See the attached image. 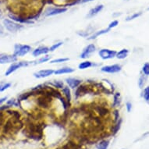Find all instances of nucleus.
<instances>
[{"instance_id":"1","label":"nucleus","mask_w":149,"mask_h":149,"mask_svg":"<svg viewBox=\"0 0 149 149\" xmlns=\"http://www.w3.org/2000/svg\"><path fill=\"white\" fill-rule=\"evenodd\" d=\"M3 25L6 31L11 32V33L20 31L21 30L24 28V26L23 24L16 22L14 20H10V19H4L3 21Z\"/></svg>"},{"instance_id":"2","label":"nucleus","mask_w":149,"mask_h":149,"mask_svg":"<svg viewBox=\"0 0 149 149\" xmlns=\"http://www.w3.org/2000/svg\"><path fill=\"white\" fill-rule=\"evenodd\" d=\"M31 51V47L27 45L16 44L14 45V50H13V55L15 56L23 57L25 55H27Z\"/></svg>"},{"instance_id":"3","label":"nucleus","mask_w":149,"mask_h":149,"mask_svg":"<svg viewBox=\"0 0 149 149\" xmlns=\"http://www.w3.org/2000/svg\"><path fill=\"white\" fill-rule=\"evenodd\" d=\"M30 65H31V63L27 61L14 62V63L10 64V66L7 68L6 71L5 72V76H10V74L14 73L15 71H17V70L22 68V67H27Z\"/></svg>"},{"instance_id":"4","label":"nucleus","mask_w":149,"mask_h":149,"mask_svg":"<svg viewBox=\"0 0 149 149\" xmlns=\"http://www.w3.org/2000/svg\"><path fill=\"white\" fill-rule=\"evenodd\" d=\"M67 11V8L66 7H49L45 10V17H52L56 15L61 14Z\"/></svg>"},{"instance_id":"5","label":"nucleus","mask_w":149,"mask_h":149,"mask_svg":"<svg viewBox=\"0 0 149 149\" xmlns=\"http://www.w3.org/2000/svg\"><path fill=\"white\" fill-rule=\"evenodd\" d=\"M98 55L102 59L107 60V59H112L115 58L116 52L109 49H102L98 51Z\"/></svg>"},{"instance_id":"6","label":"nucleus","mask_w":149,"mask_h":149,"mask_svg":"<svg viewBox=\"0 0 149 149\" xmlns=\"http://www.w3.org/2000/svg\"><path fill=\"white\" fill-rule=\"evenodd\" d=\"M96 51V46L94 44H90L87 45V46L83 49V51L80 55V58L81 59H88L92 55L94 52Z\"/></svg>"},{"instance_id":"7","label":"nucleus","mask_w":149,"mask_h":149,"mask_svg":"<svg viewBox=\"0 0 149 149\" xmlns=\"http://www.w3.org/2000/svg\"><path fill=\"white\" fill-rule=\"evenodd\" d=\"M122 70V66L120 64H113L104 66L101 68V71L105 73H116L120 72Z\"/></svg>"},{"instance_id":"8","label":"nucleus","mask_w":149,"mask_h":149,"mask_svg":"<svg viewBox=\"0 0 149 149\" xmlns=\"http://www.w3.org/2000/svg\"><path fill=\"white\" fill-rule=\"evenodd\" d=\"M17 61V57L14 55H9V54L2 53L0 54V64L13 63Z\"/></svg>"},{"instance_id":"9","label":"nucleus","mask_w":149,"mask_h":149,"mask_svg":"<svg viewBox=\"0 0 149 149\" xmlns=\"http://www.w3.org/2000/svg\"><path fill=\"white\" fill-rule=\"evenodd\" d=\"M9 17L10 19H11L12 20H14L16 22L19 23V24H33V21L31 20H29L28 18H25V17H20V16H18V15L13 14V13H9Z\"/></svg>"},{"instance_id":"10","label":"nucleus","mask_w":149,"mask_h":149,"mask_svg":"<svg viewBox=\"0 0 149 149\" xmlns=\"http://www.w3.org/2000/svg\"><path fill=\"white\" fill-rule=\"evenodd\" d=\"M53 70L52 69H46V70H42L38 71L34 73V77L36 78H45L48 77H50L51 75L54 74Z\"/></svg>"},{"instance_id":"11","label":"nucleus","mask_w":149,"mask_h":149,"mask_svg":"<svg viewBox=\"0 0 149 149\" xmlns=\"http://www.w3.org/2000/svg\"><path fill=\"white\" fill-rule=\"evenodd\" d=\"M49 52V48L44 45L39 46L34 49L32 52V56L34 57H38L42 55H47Z\"/></svg>"},{"instance_id":"12","label":"nucleus","mask_w":149,"mask_h":149,"mask_svg":"<svg viewBox=\"0 0 149 149\" xmlns=\"http://www.w3.org/2000/svg\"><path fill=\"white\" fill-rule=\"evenodd\" d=\"M65 81H66V83L67 84L69 88H72V89H75V88H78L82 83L81 80L74 78V77H68V78H66Z\"/></svg>"},{"instance_id":"13","label":"nucleus","mask_w":149,"mask_h":149,"mask_svg":"<svg viewBox=\"0 0 149 149\" xmlns=\"http://www.w3.org/2000/svg\"><path fill=\"white\" fill-rule=\"evenodd\" d=\"M103 8H104V6H103L102 4L96 6H95V7L92 8V9H91V10H89V12L88 13V14H87L86 17L88 18V19H90V18H92V17H95L96 15H98V13L103 10Z\"/></svg>"},{"instance_id":"14","label":"nucleus","mask_w":149,"mask_h":149,"mask_svg":"<svg viewBox=\"0 0 149 149\" xmlns=\"http://www.w3.org/2000/svg\"><path fill=\"white\" fill-rule=\"evenodd\" d=\"M74 70H75V69L72 68V67L65 66V67H62V68L58 69L54 71V74L62 75V74H66V73H72L74 72Z\"/></svg>"},{"instance_id":"15","label":"nucleus","mask_w":149,"mask_h":149,"mask_svg":"<svg viewBox=\"0 0 149 149\" xmlns=\"http://www.w3.org/2000/svg\"><path fill=\"white\" fill-rule=\"evenodd\" d=\"M110 29L109 28H105V29H102L99 30V31H95L92 34H91L90 36L88 38V40H95L97 38H98L101 35H102V34H105L108 32H109Z\"/></svg>"},{"instance_id":"16","label":"nucleus","mask_w":149,"mask_h":149,"mask_svg":"<svg viewBox=\"0 0 149 149\" xmlns=\"http://www.w3.org/2000/svg\"><path fill=\"white\" fill-rule=\"evenodd\" d=\"M62 93L66 98V102L70 103L72 100V96H71V91L70 89L68 86H64L63 88H62Z\"/></svg>"},{"instance_id":"17","label":"nucleus","mask_w":149,"mask_h":149,"mask_svg":"<svg viewBox=\"0 0 149 149\" xmlns=\"http://www.w3.org/2000/svg\"><path fill=\"white\" fill-rule=\"evenodd\" d=\"M49 60H51V56H49V55H45V56L41 57L34 61H31L30 63H31V65H38V64H42L46 62H49Z\"/></svg>"},{"instance_id":"18","label":"nucleus","mask_w":149,"mask_h":149,"mask_svg":"<svg viewBox=\"0 0 149 149\" xmlns=\"http://www.w3.org/2000/svg\"><path fill=\"white\" fill-rule=\"evenodd\" d=\"M128 54H129V50L127 49H123L120 51L116 52V57L118 59H124L128 56Z\"/></svg>"},{"instance_id":"19","label":"nucleus","mask_w":149,"mask_h":149,"mask_svg":"<svg viewBox=\"0 0 149 149\" xmlns=\"http://www.w3.org/2000/svg\"><path fill=\"white\" fill-rule=\"evenodd\" d=\"M94 66H97L95 64V63H92V62L88 61V60H85V61L81 62V63L78 65V68L80 70H85V69L90 68V67H92Z\"/></svg>"},{"instance_id":"20","label":"nucleus","mask_w":149,"mask_h":149,"mask_svg":"<svg viewBox=\"0 0 149 149\" xmlns=\"http://www.w3.org/2000/svg\"><path fill=\"white\" fill-rule=\"evenodd\" d=\"M121 102H122V98H121V96H120V93H115L114 95H113V107H119L120 104H121Z\"/></svg>"},{"instance_id":"21","label":"nucleus","mask_w":149,"mask_h":149,"mask_svg":"<svg viewBox=\"0 0 149 149\" xmlns=\"http://www.w3.org/2000/svg\"><path fill=\"white\" fill-rule=\"evenodd\" d=\"M96 112L98 113V114L100 116H105L109 115V111L108 110V109L105 106H97L96 108Z\"/></svg>"},{"instance_id":"22","label":"nucleus","mask_w":149,"mask_h":149,"mask_svg":"<svg viewBox=\"0 0 149 149\" xmlns=\"http://www.w3.org/2000/svg\"><path fill=\"white\" fill-rule=\"evenodd\" d=\"M109 145V140H102V141H100L98 142V144H96V148L107 149Z\"/></svg>"},{"instance_id":"23","label":"nucleus","mask_w":149,"mask_h":149,"mask_svg":"<svg viewBox=\"0 0 149 149\" xmlns=\"http://www.w3.org/2000/svg\"><path fill=\"white\" fill-rule=\"evenodd\" d=\"M121 123H122V120L119 119L116 121V123L115 125H113V129H112V132H113V134H116L119 131V130H120V127H121Z\"/></svg>"},{"instance_id":"24","label":"nucleus","mask_w":149,"mask_h":149,"mask_svg":"<svg viewBox=\"0 0 149 149\" xmlns=\"http://www.w3.org/2000/svg\"><path fill=\"white\" fill-rule=\"evenodd\" d=\"M142 97L147 103H149V86H147L142 92Z\"/></svg>"},{"instance_id":"25","label":"nucleus","mask_w":149,"mask_h":149,"mask_svg":"<svg viewBox=\"0 0 149 149\" xmlns=\"http://www.w3.org/2000/svg\"><path fill=\"white\" fill-rule=\"evenodd\" d=\"M146 81L147 76H145L144 74L141 75V77H139V80H138V86H139L140 88H144V86L145 85V83H146Z\"/></svg>"},{"instance_id":"26","label":"nucleus","mask_w":149,"mask_h":149,"mask_svg":"<svg viewBox=\"0 0 149 149\" xmlns=\"http://www.w3.org/2000/svg\"><path fill=\"white\" fill-rule=\"evenodd\" d=\"M32 94L33 93H24V94H22V95H20V96H19V98H18V102H23V101H26L27 100L28 98L31 97V96L32 95Z\"/></svg>"},{"instance_id":"27","label":"nucleus","mask_w":149,"mask_h":149,"mask_svg":"<svg viewBox=\"0 0 149 149\" xmlns=\"http://www.w3.org/2000/svg\"><path fill=\"white\" fill-rule=\"evenodd\" d=\"M69 60H70L69 58H59V59H54L49 60V63H65V62L69 61Z\"/></svg>"},{"instance_id":"28","label":"nucleus","mask_w":149,"mask_h":149,"mask_svg":"<svg viewBox=\"0 0 149 149\" xmlns=\"http://www.w3.org/2000/svg\"><path fill=\"white\" fill-rule=\"evenodd\" d=\"M142 15V12H138V13H135L134 14L130 15L129 17H127L126 18V21H130V20H134V19H137V17H141Z\"/></svg>"},{"instance_id":"29","label":"nucleus","mask_w":149,"mask_h":149,"mask_svg":"<svg viewBox=\"0 0 149 149\" xmlns=\"http://www.w3.org/2000/svg\"><path fill=\"white\" fill-rule=\"evenodd\" d=\"M6 105L9 106V107H12V106H17V105H20V102L17 101L15 98H10V100L7 101L6 102Z\"/></svg>"},{"instance_id":"30","label":"nucleus","mask_w":149,"mask_h":149,"mask_svg":"<svg viewBox=\"0 0 149 149\" xmlns=\"http://www.w3.org/2000/svg\"><path fill=\"white\" fill-rule=\"evenodd\" d=\"M11 86V83H5V82H0V92H3L4 91H6V89H8L9 88H10Z\"/></svg>"},{"instance_id":"31","label":"nucleus","mask_w":149,"mask_h":149,"mask_svg":"<svg viewBox=\"0 0 149 149\" xmlns=\"http://www.w3.org/2000/svg\"><path fill=\"white\" fill-rule=\"evenodd\" d=\"M63 45V42H59L56 43V44H53L49 48V52H54L55 50H56L57 49H59V47L62 46Z\"/></svg>"},{"instance_id":"32","label":"nucleus","mask_w":149,"mask_h":149,"mask_svg":"<svg viewBox=\"0 0 149 149\" xmlns=\"http://www.w3.org/2000/svg\"><path fill=\"white\" fill-rule=\"evenodd\" d=\"M142 72L145 76H149V63H145L142 66Z\"/></svg>"},{"instance_id":"33","label":"nucleus","mask_w":149,"mask_h":149,"mask_svg":"<svg viewBox=\"0 0 149 149\" xmlns=\"http://www.w3.org/2000/svg\"><path fill=\"white\" fill-rule=\"evenodd\" d=\"M52 84L53 85L54 88H63L64 87L63 85V81H53Z\"/></svg>"},{"instance_id":"34","label":"nucleus","mask_w":149,"mask_h":149,"mask_svg":"<svg viewBox=\"0 0 149 149\" xmlns=\"http://www.w3.org/2000/svg\"><path fill=\"white\" fill-rule=\"evenodd\" d=\"M118 24H119V21H118L117 20H113V21H112V22L110 23L109 24V26H108V28L111 30L112 28H114V27H116Z\"/></svg>"},{"instance_id":"35","label":"nucleus","mask_w":149,"mask_h":149,"mask_svg":"<svg viewBox=\"0 0 149 149\" xmlns=\"http://www.w3.org/2000/svg\"><path fill=\"white\" fill-rule=\"evenodd\" d=\"M126 108H127V110L128 113L131 112V109H132V104H131V102H127V103H126Z\"/></svg>"},{"instance_id":"36","label":"nucleus","mask_w":149,"mask_h":149,"mask_svg":"<svg viewBox=\"0 0 149 149\" xmlns=\"http://www.w3.org/2000/svg\"><path fill=\"white\" fill-rule=\"evenodd\" d=\"M6 100H7V96H5V97H3V98H0V105H3V103L5 102Z\"/></svg>"},{"instance_id":"37","label":"nucleus","mask_w":149,"mask_h":149,"mask_svg":"<svg viewBox=\"0 0 149 149\" xmlns=\"http://www.w3.org/2000/svg\"><path fill=\"white\" fill-rule=\"evenodd\" d=\"M4 29H5V28H4V27H3V25L0 23V35L4 34Z\"/></svg>"},{"instance_id":"38","label":"nucleus","mask_w":149,"mask_h":149,"mask_svg":"<svg viewBox=\"0 0 149 149\" xmlns=\"http://www.w3.org/2000/svg\"><path fill=\"white\" fill-rule=\"evenodd\" d=\"M122 15V13H114L113 14V17H120V16H121Z\"/></svg>"},{"instance_id":"39","label":"nucleus","mask_w":149,"mask_h":149,"mask_svg":"<svg viewBox=\"0 0 149 149\" xmlns=\"http://www.w3.org/2000/svg\"><path fill=\"white\" fill-rule=\"evenodd\" d=\"M92 1H95V0H81V3H90V2H92Z\"/></svg>"},{"instance_id":"40","label":"nucleus","mask_w":149,"mask_h":149,"mask_svg":"<svg viewBox=\"0 0 149 149\" xmlns=\"http://www.w3.org/2000/svg\"><path fill=\"white\" fill-rule=\"evenodd\" d=\"M3 13L2 10H0V19H1V18H3Z\"/></svg>"},{"instance_id":"41","label":"nucleus","mask_w":149,"mask_h":149,"mask_svg":"<svg viewBox=\"0 0 149 149\" xmlns=\"http://www.w3.org/2000/svg\"><path fill=\"white\" fill-rule=\"evenodd\" d=\"M147 11H149V7L148 8V9H147Z\"/></svg>"},{"instance_id":"42","label":"nucleus","mask_w":149,"mask_h":149,"mask_svg":"<svg viewBox=\"0 0 149 149\" xmlns=\"http://www.w3.org/2000/svg\"><path fill=\"white\" fill-rule=\"evenodd\" d=\"M123 149H124V148H123Z\"/></svg>"}]
</instances>
